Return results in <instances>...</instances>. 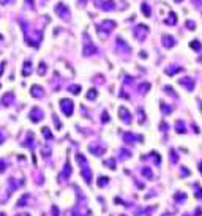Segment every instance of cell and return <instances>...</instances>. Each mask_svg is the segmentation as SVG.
<instances>
[{
    "label": "cell",
    "instance_id": "52",
    "mask_svg": "<svg viewBox=\"0 0 202 216\" xmlns=\"http://www.w3.org/2000/svg\"><path fill=\"white\" fill-rule=\"evenodd\" d=\"M0 216H7V215H5V213H0Z\"/></svg>",
    "mask_w": 202,
    "mask_h": 216
},
{
    "label": "cell",
    "instance_id": "31",
    "mask_svg": "<svg viewBox=\"0 0 202 216\" xmlns=\"http://www.w3.org/2000/svg\"><path fill=\"white\" fill-rule=\"evenodd\" d=\"M194 51H198V52H201V49H202V46H201V43L199 41H191V44H189Z\"/></svg>",
    "mask_w": 202,
    "mask_h": 216
},
{
    "label": "cell",
    "instance_id": "17",
    "mask_svg": "<svg viewBox=\"0 0 202 216\" xmlns=\"http://www.w3.org/2000/svg\"><path fill=\"white\" fill-rule=\"evenodd\" d=\"M30 73H32V63L27 60V62L24 63V66H22V76L27 77V76H30Z\"/></svg>",
    "mask_w": 202,
    "mask_h": 216
},
{
    "label": "cell",
    "instance_id": "22",
    "mask_svg": "<svg viewBox=\"0 0 202 216\" xmlns=\"http://www.w3.org/2000/svg\"><path fill=\"white\" fill-rule=\"evenodd\" d=\"M149 90H150V84H149V82H144V84L139 85V93H141V95H144V93L149 92Z\"/></svg>",
    "mask_w": 202,
    "mask_h": 216
},
{
    "label": "cell",
    "instance_id": "8",
    "mask_svg": "<svg viewBox=\"0 0 202 216\" xmlns=\"http://www.w3.org/2000/svg\"><path fill=\"white\" fill-rule=\"evenodd\" d=\"M88 150H90L95 156H101V155L106 152V147H104V145H100V144L97 142V144H90V145H88Z\"/></svg>",
    "mask_w": 202,
    "mask_h": 216
},
{
    "label": "cell",
    "instance_id": "47",
    "mask_svg": "<svg viewBox=\"0 0 202 216\" xmlns=\"http://www.w3.org/2000/svg\"><path fill=\"white\" fill-rule=\"evenodd\" d=\"M161 129H163V131H166V129H167V125L164 123V121H163V123H161Z\"/></svg>",
    "mask_w": 202,
    "mask_h": 216
},
{
    "label": "cell",
    "instance_id": "37",
    "mask_svg": "<svg viewBox=\"0 0 202 216\" xmlns=\"http://www.w3.org/2000/svg\"><path fill=\"white\" fill-rule=\"evenodd\" d=\"M5 169H7V163H5V159H0V174H3Z\"/></svg>",
    "mask_w": 202,
    "mask_h": 216
},
{
    "label": "cell",
    "instance_id": "30",
    "mask_svg": "<svg viewBox=\"0 0 202 216\" xmlns=\"http://www.w3.org/2000/svg\"><path fill=\"white\" fill-rule=\"evenodd\" d=\"M70 92L74 93V95H79L81 93V85H70Z\"/></svg>",
    "mask_w": 202,
    "mask_h": 216
},
{
    "label": "cell",
    "instance_id": "29",
    "mask_svg": "<svg viewBox=\"0 0 202 216\" xmlns=\"http://www.w3.org/2000/svg\"><path fill=\"white\" fill-rule=\"evenodd\" d=\"M177 22V16H175V13H171V16L166 19V24H175Z\"/></svg>",
    "mask_w": 202,
    "mask_h": 216
},
{
    "label": "cell",
    "instance_id": "50",
    "mask_svg": "<svg viewBox=\"0 0 202 216\" xmlns=\"http://www.w3.org/2000/svg\"><path fill=\"white\" fill-rule=\"evenodd\" d=\"M7 2H8V0H0V3H2V5H5Z\"/></svg>",
    "mask_w": 202,
    "mask_h": 216
},
{
    "label": "cell",
    "instance_id": "2",
    "mask_svg": "<svg viewBox=\"0 0 202 216\" xmlns=\"http://www.w3.org/2000/svg\"><path fill=\"white\" fill-rule=\"evenodd\" d=\"M60 109H62V112H63L66 117H71L73 110H74V103H73L71 99H68V98H63V99H60Z\"/></svg>",
    "mask_w": 202,
    "mask_h": 216
},
{
    "label": "cell",
    "instance_id": "7",
    "mask_svg": "<svg viewBox=\"0 0 202 216\" xmlns=\"http://www.w3.org/2000/svg\"><path fill=\"white\" fill-rule=\"evenodd\" d=\"M114 27H115V22H114V21H103L100 25H97V30H101V32L104 30V33H109L112 29H114Z\"/></svg>",
    "mask_w": 202,
    "mask_h": 216
},
{
    "label": "cell",
    "instance_id": "32",
    "mask_svg": "<svg viewBox=\"0 0 202 216\" xmlns=\"http://www.w3.org/2000/svg\"><path fill=\"white\" fill-rule=\"evenodd\" d=\"M43 136L46 137V139H52V132H51V129L49 128H43Z\"/></svg>",
    "mask_w": 202,
    "mask_h": 216
},
{
    "label": "cell",
    "instance_id": "39",
    "mask_svg": "<svg viewBox=\"0 0 202 216\" xmlns=\"http://www.w3.org/2000/svg\"><path fill=\"white\" fill-rule=\"evenodd\" d=\"M120 153H123V155H120V156H122L123 159H125V158H130V156H131V153H130V150H122Z\"/></svg>",
    "mask_w": 202,
    "mask_h": 216
},
{
    "label": "cell",
    "instance_id": "27",
    "mask_svg": "<svg viewBox=\"0 0 202 216\" xmlns=\"http://www.w3.org/2000/svg\"><path fill=\"white\" fill-rule=\"evenodd\" d=\"M160 107H161V110H163V114L164 115H167L169 112H172V107H169V106H166L164 103H160Z\"/></svg>",
    "mask_w": 202,
    "mask_h": 216
},
{
    "label": "cell",
    "instance_id": "19",
    "mask_svg": "<svg viewBox=\"0 0 202 216\" xmlns=\"http://www.w3.org/2000/svg\"><path fill=\"white\" fill-rule=\"evenodd\" d=\"M175 131L180 132V134H183V132L186 131V128H185V123H183L182 120H177V121H175Z\"/></svg>",
    "mask_w": 202,
    "mask_h": 216
},
{
    "label": "cell",
    "instance_id": "48",
    "mask_svg": "<svg viewBox=\"0 0 202 216\" xmlns=\"http://www.w3.org/2000/svg\"><path fill=\"white\" fill-rule=\"evenodd\" d=\"M3 141H5V136H3V134H2V132H0V144H2V142H3Z\"/></svg>",
    "mask_w": 202,
    "mask_h": 216
},
{
    "label": "cell",
    "instance_id": "28",
    "mask_svg": "<svg viewBox=\"0 0 202 216\" xmlns=\"http://www.w3.org/2000/svg\"><path fill=\"white\" fill-rule=\"evenodd\" d=\"M76 161H77V163H79L81 166H85V164H87V159H85V158H84V156H82V155H81V153H77V155H76Z\"/></svg>",
    "mask_w": 202,
    "mask_h": 216
},
{
    "label": "cell",
    "instance_id": "36",
    "mask_svg": "<svg viewBox=\"0 0 202 216\" xmlns=\"http://www.w3.org/2000/svg\"><path fill=\"white\" fill-rule=\"evenodd\" d=\"M164 90H166L167 93H169V95H172V96H177V93H175V92H174V88H172V87H169V85H166V87H164Z\"/></svg>",
    "mask_w": 202,
    "mask_h": 216
},
{
    "label": "cell",
    "instance_id": "6",
    "mask_svg": "<svg viewBox=\"0 0 202 216\" xmlns=\"http://www.w3.org/2000/svg\"><path fill=\"white\" fill-rule=\"evenodd\" d=\"M44 117V114H43V110L40 107H33L32 109V112H30V120L33 121V123H38V121H41Z\"/></svg>",
    "mask_w": 202,
    "mask_h": 216
},
{
    "label": "cell",
    "instance_id": "51",
    "mask_svg": "<svg viewBox=\"0 0 202 216\" xmlns=\"http://www.w3.org/2000/svg\"><path fill=\"white\" fill-rule=\"evenodd\" d=\"M199 169H201V172H202V163H201V166H199Z\"/></svg>",
    "mask_w": 202,
    "mask_h": 216
},
{
    "label": "cell",
    "instance_id": "20",
    "mask_svg": "<svg viewBox=\"0 0 202 216\" xmlns=\"http://www.w3.org/2000/svg\"><path fill=\"white\" fill-rule=\"evenodd\" d=\"M104 166H106V167H109V169H112V170H115V158L106 159V161H104Z\"/></svg>",
    "mask_w": 202,
    "mask_h": 216
},
{
    "label": "cell",
    "instance_id": "55",
    "mask_svg": "<svg viewBox=\"0 0 202 216\" xmlns=\"http://www.w3.org/2000/svg\"><path fill=\"white\" fill-rule=\"evenodd\" d=\"M122 216H126V215H122Z\"/></svg>",
    "mask_w": 202,
    "mask_h": 216
},
{
    "label": "cell",
    "instance_id": "26",
    "mask_svg": "<svg viewBox=\"0 0 202 216\" xmlns=\"http://www.w3.org/2000/svg\"><path fill=\"white\" fill-rule=\"evenodd\" d=\"M174 199H175L177 202L186 200V194H185V192H175V194H174Z\"/></svg>",
    "mask_w": 202,
    "mask_h": 216
},
{
    "label": "cell",
    "instance_id": "16",
    "mask_svg": "<svg viewBox=\"0 0 202 216\" xmlns=\"http://www.w3.org/2000/svg\"><path fill=\"white\" fill-rule=\"evenodd\" d=\"M13 99H14V93L13 92H10L7 93L3 98H2V103H3V106H10L11 103H13Z\"/></svg>",
    "mask_w": 202,
    "mask_h": 216
},
{
    "label": "cell",
    "instance_id": "35",
    "mask_svg": "<svg viewBox=\"0 0 202 216\" xmlns=\"http://www.w3.org/2000/svg\"><path fill=\"white\" fill-rule=\"evenodd\" d=\"M196 197L202 199V188H201L199 185H196Z\"/></svg>",
    "mask_w": 202,
    "mask_h": 216
},
{
    "label": "cell",
    "instance_id": "41",
    "mask_svg": "<svg viewBox=\"0 0 202 216\" xmlns=\"http://www.w3.org/2000/svg\"><path fill=\"white\" fill-rule=\"evenodd\" d=\"M52 118H54V123H55V126H57V129H60V128H62V123L59 121V118L55 117V115H52Z\"/></svg>",
    "mask_w": 202,
    "mask_h": 216
},
{
    "label": "cell",
    "instance_id": "11",
    "mask_svg": "<svg viewBox=\"0 0 202 216\" xmlns=\"http://www.w3.org/2000/svg\"><path fill=\"white\" fill-rule=\"evenodd\" d=\"M32 200H33V197H32L30 194H24V196H22L19 200H18V203H16V205H18L19 208H21V207H27V205H30Z\"/></svg>",
    "mask_w": 202,
    "mask_h": 216
},
{
    "label": "cell",
    "instance_id": "10",
    "mask_svg": "<svg viewBox=\"0 0 202 216\" xmlns=\"http://www.w3.org/2000/svg\"><path fill=\"white\" fill-rule=\"evenodd\" d=\"M81 174H82V177L85 178V181L88 185L92 183V178H93V175H92V170H90V167H88V164H85V166H82V170H81Z\"/></svg>",
    "mask_w": 202,
    "mask_h": 216
},
{
    "label": "cell",
    "instance_id": "1",
    "mask_svg": "<svg viewBox=\"0 0 202 216\" xmlns=\"http://www.w3.org/2000/svg\"><path fill=\"white\" fill-rule=\"evenodd\" d=\"M98 52V49L97 46L92 43V40L88 38V33L85 32V35H84V47H82V54L85 55V57H90V55L93 54H97Z\"/></svg>",
    "mask_w": 202,
    "mask_h": 216
},
{
    "label": "cell",
    "instance_id": "21",
    "mask_svg": "<svg viewBox=\"0 0 202 216\" xmlns=\"http://www.w3.org/2000/svg\"><path fill=\"white\" fill-rule=\"evenodd\" d=\"M108 183H109V178H108V177H100V178L97 180L98 188H103V186H106Z\"/></svg>",
    "mask_w": 202,
    "mask_h": 216
},
{
    "label": "cell",
    "instance_id": "42",
    "mask_svg": "<svg viewBox=\"0 0 202 216\" xmlns=\"http://www.w3.org/2000/svg\"><path fill=\"white\" fill-rule=\"evenodd\" d=\"M101 120H103V123H106V121L109 120V115H108V112H106V110L103 112V117H101Z\"/></svg>",
    "mask_w": 202,
    "mask_h": 216
},
{
    "label": "cell",
    "instance_id": "34",
    "mask_svg": "<svg viewBox=\"0 0 202 216\" xmlns=\"http://www.w3.org/2000/svg\"><path fill=\"white\" fill-rule=\"evenodd\" d=\"M182 68H167L166 70V74H169V76H172V74H175V73H178Z\"/></svg>",
    "mask_w": 202,
    "mask_h": 216
},
{
    "label": "cell",
    "instance_id": "4",
    "mask_svg": "<svg viewBox=\"0 0 202 216\" xmlns=\"http://www.w3.org/2000/svg\"><path fill=\"white\" fill-rule=\"evenodd\" d=\"M55 11H57V14H59L63 21H68V19H70V8L66 7L63 2H59L57 5H55Z\"/></svg>",
    "mask_w": 202,
    "mask_h": 216
},
{
    "label": "cell",
    "instance_id": "44",
    "mask_svg": "<svg viewBox=\"0 0 202 216\" xmlns=\"http://www.w3.org/2000/svg\"><path fill=\"white\" fill-rule=\"evenodd\" d=\"M52 213H54V216H59V210H57V207H52Z\"/></svg>",
    "mask_w": 202,
    "mask_h": 216
},
{
    "label": "cell",
    "instance_id": "14",
    "mask_svg": "<svg viewBox=\"0 0 202 216\" xmlns=\"http://www.w3.org/2000/svg\"><path fill=\"white\" fill-rule=\"evenodd\" d=\"M30 93H32L33 98H43V96H44V90H43L40 85H33L32 90H30Z\"/></svg>",
    "mask_w": 202,
    "mask_h": 216
},
{
    "label": "cell",
    "instance_id": "40",
    "mask_svg": "<svg viewBox=\"0 0 202 216\" xmlns=\"http://www.w3.org/2000/svg\"><path fill=\"white\" fill-rule=\"evenodd\" d=\"M177 159H178V158H177L175 152H174V150H171V161H172V163H177Z\"/></svg>",
    "mask_w": 202,
    "mask_h": 216
},
{
    "label": "cell",
    "instance_id": "24",
    "mask_svg": "<svg viewBox=\"0 0 202 216\" xmlns=\"http://www.w3.org/2000/svg\"><path fill=\"white\" fill-rule=\"evenodd\" d=\"M98 96V92L95 90V88H90V90L87 92V99H97Z\"/></svg>",
    "mask_w": 202,
    "mask_h": 216
},
{
    "label": "cell",
    "instance_id": "12",
    "mask_svg": "<svg viewBox=\"0 0 202 216\" xmlns=\"http://www.w3.org/2000/svg\"><path fill=\"white\" fill-rule=\"evenodd\" d=\"M161 43H163V46L167 47V49H171L172 46H175L174 36H171V35H163V40H161Z\"/></svg>",
    "mask_w": 202,
    "mask_h": 216
},
{
    "label": "cell",
    "instance_id": "45",
    "mask_svg": "<svg viewBox=\"0 0 202 216\" xmlns=\"http://www.w3.org/2000/svg\"><path fill=\"white\" fill-rule=\"evenodd\" d=\"M5 65H7L5 62H2V63H0V76H2V73H3V68H5Z\"/></svg>",
    "mask_w": 202,
    "mask_h": 216
},
{
    "label": "cell",
    "instance_id": "25",
    "mask_svg": "<svg viewBox=\"0 0 202 216\" xmlns=\"http://www.w3.org/2000/svg\"><path fill=\"white\" fill-rule=\"evenodd\" d=\"M46 71H48V66L41 62L40 65H38V74H40V76H44V74H46Z\"/></svg>",
    "mask_w": 202,
    "mask_h": 216
},
{
    "label": "cell",
    "instance_id": "13",
    "mask_svg": "<svg viewBox=\"0 0 202 216\" xmlns=\"http://www.w3.org/2000/svg\"><path fill=\"white\" fill-rule=\"evenodd\" d=\"M178 82H180V85L186 87V90H193L194 88V81L191 79V77H183V79H180Z\"/></svg>",
    "mask_w": 202,
    "mask_h": 216
},
{
    "label": "cell",
    "instance_id": "3",
    "mask_svg": "<svg viewBox=\"0 0 202 216\" xmlns=\"http://www.w3.org/2000/svg\"><path fill=\"white\" fill-rule=\"evenodd\" d=\"M134 38H136L137 41H144L145 38H147V33H149V29H147V25H144V24H139L137 27H134Z\"/></svg>",
    "mask_w": 202,
    "mask_h": 216
},
{
    "label": "cell",
    "instance_id": "9",
    "mask_svg": "<svg viewBox=\"0 0 202 216\" xmlns=\"http://www.w3.org/2000/svg\"><path fill=\"white\" fill-rule=\"evenodd\" d=\"M70 175H71V166H70L68 161H66L63 170H62V172L59 174V178H60V181H65L66 178H70Z\"/></svg>",
    "mask_w": 202,
    "mask_h": 216
},
{
    "label": "cell",
    "instance_id": "5",
    "mask_svg": "<svg viewBox=\"0 0 202 216\" xmlns=\"http://www.w3.org/2000/svg\"><path fill=\"white\" fill-rule=\"evenodd\" d=\"M119 117H120V120L123 121L125 125H130L131 123V114H130V110H128L126 107H120L119 109Z\"/></svg>",
    "mask_w": 202,
    "mask_h": 216
},
{
    "label": "cell",
    "instance_id": "18",
    "mask_svg": "<svg viewBox=\"0 0 202 216\" xmlns=\"http://www.w3.org/2000/svg\"><path fill=\"white\" fill-rule=\"evenodd\" d=\"M123 141H125L126 144H134L136 136H134L133 132H123Z\"/></svg>",
    "mask_w": 202,
    "mask_h": 216
},
{
    "label": "cell",
    "instance_id": "46",
    "mask_svg": "<svg viewBox=\"0 0 202 216\" xmlns=\"http://www.w3.org/2000/svg\"><path fill=\"white\" fill-rule=\"evenodd\" d=\"M182 174H183V175H189V170L183 167V169H182Z\"/></svg>",
    "mask_w": 202,
    "mask_h": 216
},
{
    "label": "cell",
    "instance_id": "23",
    "mask_svg": "<svg viewBox=\"0 0 202 216\" xmlns=\"http://www.w3.org/2000/svg\"><path fill=\"white\" fill-rule=\"evenodd\" d=\"M142 13H144V16H145V18H149V16L152 14V8L149 7V5L147 3H142Z\"/></svg>",
    "mask_w": 202,
    "mask_h": 216
},
{
    "label": "cell",
    "instance_id": "53",
    "mask_svg": "<svg viewBox=\"0 0 202 216\" xmlns=\"http://www.w3.org/2000/svg\"><path fill=\"white\" fill-rule=\"evenodd\" d=\"M201 110H202V103H201Z\"/></svg>",
    "mask_w": 202,
    "mask_h": 216
},
{
    "label": "cell",
    "instance_id": "38",
    "mask_svg": "<svg viewBox=\"0 0 202 216\" xmlns=\"http://www.w3.org/2000/svg\"><path fill=\"white\" fill-rule=\"evenodd\" d=\"M144 120H145V117H144V110H142V109H139V117H137V121H139V123H144Z\"/></svg>",
    "mask_w": 202,
    "mask_h": 216
},
{
    "label": "cell",
    "instance_id": "49",
    "mask_svg": "<svg viewBox=\"0 0 202 216\" xmlns=\"http://www.w3.org/2000/svg\"><path fill=\"white\" fill-rule=\"evenodd\" d=\"M16 216H30L29 213H21V215H16Z\"/></svg>",
    "mask_w": 202,
    "mask_h": 216
},
{
    "label": "cell",
    "instance_id": "54",
    "mask_svg": "<svg viewBox=\"0 0 202 216\" xmlns=\"http://www.w3.org/2000/svg\"><path fill=\"white\" fill-rule=\"evenodd\" d=\"M175 2H182V0H175Z\"/></svg>",
    "mask_w": 202,
    "mask_h": 216
},
{
    "label": "cell",
    "instance_id": "43",
    "mask_svg": "<svg viewBox=\"0 0 202 216\" xmlns=\"http://www.w3.org/2000/svg\"><path fill=\"white\" fill-rule=\"evenodd\" d=\"M186 25H188V29H189V30H194V29H196L193 21H188V22H186Z\"/></svg>",
    "mask_w": 202,
    "mask_h": 216
},
{
    "label": "cell",
    "instance_id": "15",
    "mask_svg": "<svg viewBox=\"0 0 202 216\" xmlns=\"http://www.w3.org/2000/svg\"><path fill=\"white\" fill-rule=\"evenodd\" d=\"M98 5H100V7L103 8L104 11L114 10V2H112V0H106V2H100V0H98Z\"/></svg>",
    "mask_w": 202,
    "mask_h": 216
},
{
    "label": "cell",
    "instance_id": "33",
    "mask_svg": "<svg viewBox=\"0 0 202 216\" xmlns=\"http://www.w3.org/2000/svg\"><path fill=\"white\" fill-rule=\"evenodd\" d=\"M142 174L147 177V178H150V180L153 178V174H152V170H150L149 167H144V169H142Z\"/></svg>",
    "mask_w": 202,
    "mask_h": 216
}]
</instances>
